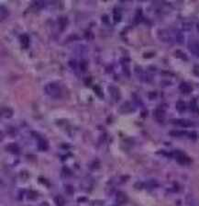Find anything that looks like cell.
<instances>
[{
  "label": "cell",
  "mask_w": 199,
  "mask_h": 206,
  "mask_svg": "<svg viewBox=\"0 0 199 206\" xmlns=\"http://www.w3.org/2000/svg\"><path fill=\"white\" fill-rule=\"evenodd\" d=\"M0 10H1V20H3L4 18H6L7 16H8V11H7V7H1V9H0Z\"/></svg>",
  "instance_id": "18"
},
{
  "label": "cell",
  "mask_w": 199,
  "mask_h": 206,
  "mask_svg": "<svg viewBox=\"0 0 199 206\" xmlns=\"http://www.w3.org/2000/svg\"><path fill=\"white\" fill-rule=\"evenodd\" d=\"M94 91L97 93V94L99 96V97H101V98H103V96H104V94H103V92H102V90H101V88L98 87V86H94Z\"/></svg>",
  "instance_id": "21"
},
{
  "label": "cell",
  "mask_w": 199,
  "mask_h": 206,
  "mask_svg": "<svg viewBox=\"0 0 199 206\" xmlns=\"http://www.w3.org/2000/svg\"><path fill=\"white\" fill-rule=\"evenodd\" d=\"M194 73H195V75L199 77V64L195 65V66L194 67Z\"/></svg>",
  "instance_id": "25"
},
{
  "label": "cell",
  "mask_w": 199,
  "mask_h": 206,
  "mask_svg": "<svg viewBox=\"0 0 199 206\" xmlns=\"http://www.w3.org/2000/svg\"><path fill=\"white\" fill-rule=\"evenodd\" d=\"M40 206H50V204L47 203V202H42Z\"/></svg>",
  "instance_id": "26"
},
{
  "label": "cell",
  "mask_w": 199,
  "mask_h": 206,
  "mask_svg": "<svg viewBox=\"0 0 199 206\" xmlns=\"http://www.w3.org/2000/svg\"><path fill=\"white\" fill-rule=\"evenodd\" d=\"M20 41L23 48H28L30 45V37L28 34H21L20 36Z\"/></svg>",
  "instance_id": "6"
},
{
  "label": "cell",
  "mask_w": 199,
  "mask_h": 206,
  "mask_svg": "<svg viewBox=\"0 0 199 206\" xmlns=\"http://www.w3.org/2000/svg\"><path fill=\"white\" fill-rule=\"evenodd\" d=\"M54 203L56 204V206H64L65 201H64V199H63L62 196L57 195L56 197L54 198Z\"/></svg>",
  "instance_id": "12"
},
{
  "label": "cell",
  "mask_w": 199,
  "mask_h": 206,
  "mask_svg": "<svg viewBox=\"0 0 199 206\" xmlns=\"http://www.w3.org/2000/svg\"><path fill=\"white\" fill-rule=\"evenodd\" d=\"M185 134H187V133L181 132V131H171V132H170V134L173 135V136H183Z\"/></svg>",
  "instance_id": "19"
},
{
  "label": "cell",
  "mask_w": 199,
  "mask_h": 206,
  "mask_svg": "<svg viewBox=\"0 0 199 206\" xmlns=\"http://www.w3.org/2000/svg\"><path fill=\"white\" fill-rule=\"evenodd\" d=\"M174 157L180 164H187L190 161V159H189L183 152H180V151L174 152Z\"/></svg>",
  "instance_id": "4"
},
{
  "label": "cell",
  "mask_w": 199,
  "mask_h": 206,
  "mask_svg": "<svg viewBox=\"0 0 199 206\" xmlns=\"http://www.w3.org/2000/svg\"><path fill=\"white\" fill-rule=\"evenodd\" d=\"M79 66L81 68L82 71H85L87 69V62L85 60H82L80 63H79Z\"/></svg>",
  "instance_id": "20"
},
{
  "label": "cell",
  "mask_w": 199,
  "mask_h": 206,
  "mask_svg": "<svg viewBox=\"0 0 199 206\" xmlns=\"http://www.w3.org/2000/svg\"><path fill=\"white\" fill-rule=\"evenodd\" d=\"M171 123L176 125V126H180V127H191L194 125V123L190 120H186V119H174L171 121Z\"/></svg>",
  "instance_id": "2"
},
{
  "label": "cell",
  "mask_w": 199,
  "mask_h": 206,
  "mask_svg": "<svg viewBox=\"0 0 199 206\" xmlns=\"http://www.w3.org/2000/svg\"><path fill=\"white\" fill-rule=\"evenodd\" d=\"M90 206H104V202L102 201L97 200V201H94L91 202Z\"/></svg>",
  "instance_id": "22"
},
{
  "label": "cell",
  "mask_w": 199,
  "mask_h": 206,
  "mask_svg": "<svg viewBox=\"0 0 199 206\" xmlns=\"http://www.w3.org/2000/svg\"><path fill=\"white\" fill-rule=\"evenodd\" d=\"M180 90H181L183 93H184V94H188V93H190L192 91V87L189 85L188 83L184 82L180 85Z\"/></svg>",
  "instance_id": "9"
},
{
  "label": "cell",
  "mask_w": 199,
  "mask_h": 206,
  "mask_svg": "<svg viewBox=\"0 0 199 206\" xmlns=\"http://www.w3.org/2000/svg\"><path fill=\"white\" fill-rule=\"evenodd\" d=\"M7 150L14 155H17L20 153V147H18L16 144H9L7 146Z\"/></svg>",
  "instance_id": "7"
},
{
  "label": "cell",
  "mask_w": 199,
  "mask_h": 206,
  "mask_svg": "<svg viewBox=\"0 0 199 206\" xmlns=\"http://www.w3.org/2000/svg\"><path fill=\"white\" fill-rule=\"evenodd\" d=\"M154 115H155V117H156V119H157V120H159V121H163V120L164 119V117H165V112H164L163 110L158 109V110H156Z\"/></svg>",
  "instance_id": "14"
},
{
  "label": "cell",
  "mask_w": 199,
  "mask_h": 206,
  "mask_svg": "<svg viewBox=\"0 0 199 206\" xmlns=\"http://www.w3.org/2000/svg\"><path fill=\"white\" fill-rule=\"evenodd\" d=\"M44 90L46 92V94L52 98L58 99L61 97V88L57 83L52 82V83L47 84L44 88Z\"/></svg>",
  "instance_id": "1"
},
{
  "label": "cell",
  "mask_w": 199,
  "mask_h": 206,
  "mask_svg": "<svg viewBox=\"0 0 199 206\" xmlns=\"http://www.w3.org/2000/svg\"><path fill=\"white\" fill-rule=\"evenodd\" d=\"M176 109H177V110H178V111H180V112L184 111V110H185V109H186L185 103H184L183 100H179V101H177V103H176Z\"/></svg>",
  "instance_id": "15"
},
{
  "label": "cell",
  "mask_w": 199,
  "mask_h": 206,
  "mask_svg": "<svg viewBox=\"0 0 199 206\" xmlns=\"http://www.w3.org/2000/svg\"><path fill=\"white\" fill-rule=\"evenodd\" d=\"M108 91H109V94L113 99L118 101L120 99V91L116 86H113V85L108 86Z\"/></svg>",
  "instance_id": "3"
},
{
  "label": "cell",
  "mask_w": 199,
  "mask_h": 206,
  "mask_svg": "<svg viewBox=\"0 0 199 206\" xmlns=\"http://www.w3.org/2000/svg\"><path fill=\"white\" fill-rule=\"evenodd\" d=\"M37 197V193L34 192V191H28V198L31 199V200H33L34 198Z\"/></svg>",
  "instance_id": "23"
},
{
  "label": "cell",
  "mask_w": 199,
  "mask_h": 206,
  "mask_svg": "<svg viewBox=\"0 0 199 206\" xmlns=\"http://www.w3.org/2000/svg\"><path fill=\"white\" fill-rule=\"evenodd\" d=\"M58 22H59L60 29L62 31V30L64 29V28L66 27V25H67V23H68V20H67V18H66L65 17H61V18H59Z\"/></svg>",
  "instance_id": "16"
},
{
  "label": "cell",
  "mask_w": 199,
  "mask_h": 206,
  "mask_svg": "<svg viewBox=\"0 0 199 206\" xmlns=\"http://www.w3.org/2000/svg\"><path fill=\"white\" fill-rule=\"evenodd\" d=\"M176 41L178 42H184V36L182 33H178L177 36H176Z\"/></svg>",
  "instance_id": "24"
},
{
  "label": "cell",
  "mask_w": 199,
  "mask_h": 206,
  "mask_svg": "<svg viewBox=\"0 0 199 206\" xmlns=\"http://www.w3.org/2000/svg\"><path fill=\"white\" fill-rule=\"evenodd\" d=\"M119 110H120V112H129L130 110H132L130 103L129 102H125L122 106H120Z\"/></svg>",
  "instance_id": "13"
},
{
  "label": "cell",
  "mask_w": 199,
  "mask_h": 206,
  "mask_svg": "<svg viewBox=\"0 0 199 206\" xmlns=\"http://www.w3.org/2000/svg\"><path fill=\"white\" fill-rule=\"evenodd\" d=\"M189 49L191 50V52L195 55L199 56V42H194L190 43V45H189Z\"/></svg>",
  "instance_id": "8"
},
{
  "label": "cell",
  "mask_w": 199,
  "mask_h": 206,
  "mask_svg": "<svg viewBox=\"0 0 199 206\" xmlns=\"http://www.w3.org/2000/svg\"><path fill=\"white\" fill-rule=\"evenodd\" d=\"M121 18H122V16H121L120 11L118 10V9H117V8L114 9V21L118 23V22H120Z\"/></svg>",
  "instance_id": "17"
},
{
  "label": "cell",
  "mask_w": 199,
  "mask_h": 206,
  "mask_svg": "<svg viewBox=\"0 0 199 206\" xmlns=\"http://www.w3.org/2000/svg\"><path fill=\"white\" fill-rule=\"evenodd\" d=\"M38 147H39L40 150H46L47 147H48V145H47L46 141L41 137L38 138Z\"/></svg>",
  "instance_id": "11"
},
{
  "label": "cell",
  "mask_w": 199,
  "mask_h": 206,
  "mask_svg": "<svg viewBox=\"0 0 199 206\" xmlns=\"http://www.w3.org/2000/svg\"><path fill=\"white\" fill-rule=\"evenodd\" d=\"M13 115V110L8 108V107H4L1 109V117L2 118H7L9 119L11 118Z\"/></svg>",
  "instance_id": "5"
},
{
  "label": "cell",
  "mask_w": 199,
  "mask_h": 206,
  "mask_svg": "<svg viewBox=\"0 0 199 206\" xmlns=\"http://www.w3.org/2000/svg\"><path fill=\"white\" fill-rule=\"evenodd\" d=\"M116 199H117V202L118 204H122V203H124V202H127V196L125 195V193L119 191L116 195Z\"/></svg>",
  "instance_id": "10"
}]
</instances>
